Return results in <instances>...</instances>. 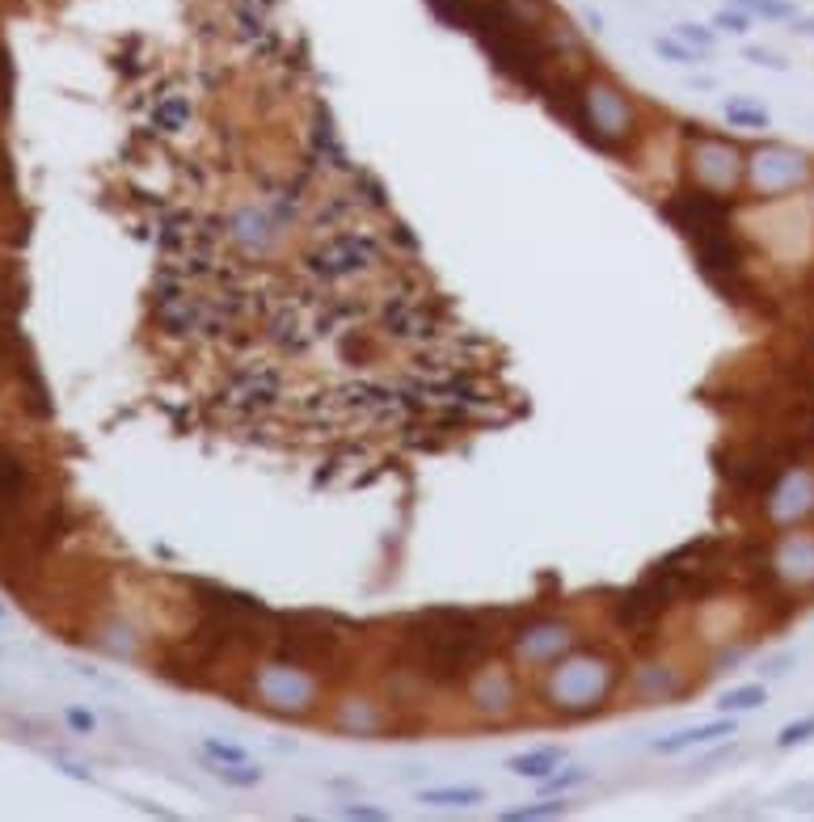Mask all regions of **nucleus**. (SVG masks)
I'll return each mask as SVG.
<instances>
[{
    "instance_id": "nucleus-4",
    "label": "nucleus",
    "mask_w": 814,
    "mask_h": 822,
    "mask_svg": "<svg viewBox=\"0 0 814 822\" xmlns=\"http://www.w3.org/2000/svg\"><path fill=\"white\" fill-rule=\"evenodd\" d=\"M570 123L587 144H596L603 152H617V157H624L629 144L642 136L637 102L603 72H591L587 81L578 84V102H574Z\"/></svg>"
},
{
    "instance_id": "nucleus-24",
    "label": "nucleus",
    "mask_w": 814,
    "mask_h": 822,
    "mask_svg": "<svg viewBox=\"0 0 814 822\" xmlns=\"http://www.w3.org/2000/svg\"><path fill=\"white\" fill-rule=\"evenodd\" d=\"M541 785V797H566L574 789V785H587V772L583 767H557L553 776H544V780H536Z\"/></svg>"
},
{
    "instance_id": "nucleus-29",
    "label": "nucleus",
    "mask_w": 814,
    "mask_h": 822,
    "mask_svg": "<svg viewBox=\"0 0 814 822\" xmlns=\"http://www.w3.org/2000/svg\"><path fill=\"white\" fill-rule=\"evenodd\" d=\"M64 721H68V730L81 734V739L98 734V712L84 709V705H68V709H64Z\"/></svg>"
},
{
    "instance_id": "nucleus-17",
    "label": "nucleus",
    "mask_w": 814,
    "mask_h": 822,
    "mask_svg": "<svg viewBox=\"0 0 814 822\" xmlns=\"http://www.w3.org/2000/svg\"><path fill=\"white\" fill-rule=\"evenodd\" d=\"M414 801L427 806V810H477V806L486 801V789H473V785H439V789H418Z\"/></svg>"
},
{
    "instance_id": "nucleus-7",
    "label": "nucleus",
    "mask_w": 814,
    "mask_h": 822,
    "mask_svg": "<svg viewBox=\"0 0 814 822\" xmlns=\"http://www.w3.org/2000/svg\"><path fill=\"white\" fill-rule=\"evenodd\" d=\"M578 641H583V629L566 616H528L502 637V650L519 671H544L549 662L570 654Z\"/></svg>"
},
{
    "instance_id": "nucleus-30",
    "label": "nucleus",
    "mask_w": 814,
    "mask_h": 822,
    "mask_svg": "<svg viewBox=\"0 0 814 822\" xmlns=\"http://www.w3.org/2000/svg\"><path fill=\"white\" fill-rule=\"evenodd\" d=\"M743 59H747V64H756V68H768V72H785V68H789L785 55L768 52V47H751V43L743 47Z\"/></svg>"
},
{
    "instance_id": "nucleus-11",
    "label": "nucleus",
    "mask_w": 814,
    "mask_h": 822,
    "mask_svg": "<svg viewBox=\"0 0 814 822\" xmlns=\"http://www.w3.org/2000/svg\"><path fill=\"white\" fill-rule=\"evenodd\" d=\"M768 574L785 595H806L814 591V532L811 527H789L768 548Z\"/></svg>"
},
{
    "instance_id": "nucleus-28",
    "label": "nucleus",
    "mask_w": 814,
    "mask_h": 822,
    "mask_svg": "<svg viewBox=\"0 0 814 822\" xmlns=\"http://www.w3.org/2000/svg\"><path fill=\"white\" fill-rule=\"evenodd\" d=\"M811 739H814V712H811V717L789 721L785 730L777 734V746H781V751H793V746H802V742H811Z\"/></svg>"
},
{
    "instance_id": "nucleus-13",
    "label": "nucleus",
    "mask_w": 814,
    "mask_h": 822,
    "mask_svg": "<svg viewBox=\"0 0 814 822\" xmlns=\"http://www.w3.org/2000/svg\"><path fill=\"white\" fill-rule=\"evenodd\" d=\"M629 696H637V705H671V700H683L688 696V684L679 675V666L671 662H658V658H646L629 671Z\"/></svg>"
},
{
    "instance_id": "nucleus-31",
    "label": "nucleus",
    "mask_w": 814,
    "mask_h": 822,
    "mask_svg": "<svg viewBox=\"0 0 814 822\" xmlns=\"http://www.w3.org/2000/svg\"><path fill=\"white\" fill-rule=\"evenodd\" d=\"M789 666H793V654H777V658H768L760 666V675L764 680H772V675H785Z\"/></svg>"
},
{
    "instance_id": "nucleus-27",
    "label": "nucleus",
    "mask_w": 814,
    "mask_h": 822,
    "mask_svg": "<svg viewBox=\"0 0 814 822\" xmlns=\"http://www.w3.org/2000/svg\"><path fill=\"white\" fill-rule=\"evenodd\" d=\"M333 814H338V819H359V822H384V819H388V810H384V806H372V801H338V806H333Z\"/></svg>"
},
{
    "instance_id": "nucleus-10",
    "label": "nucleus",
    "mask_w": 814,
    "mask_h": 822,
    "mask_svg": "<svg viewBox=\"0 0 814 822\" xmlns=\"http://www.w3.org/2000/svg\"><path fill=\"white\" fill-rule=\"evenodd\" d=\"M734 207H738V198H731V194L701 191V186L688 182L683 191H676L663 203V219H667L676 232H683L688 246H692V241H701L709 232L734 228Z\"/></svg>"
},
{
    "instance_id": "nucleus-34",
    "label": "nucleus",
    "mask_w": 814,
    "mask_h": 822,
    "mask_svg": "<svg viewBox=\"0 0 814 822\" xmlns=\"http://www.w3.org/2000/svg\"><path fill=\"white\" fill-rule=\"evenodd\" d=\"M806 198H811V212H814V182H811V191H806Z\"/></svg>"
},
{
    "instance_id": "nucleus-20",
    "label": "nucleus",
    "mask_w": 814,
    "mask_h": 822,
    "mask_svg": "<svg viewBox=\"0 0 814 822\" xmlns=\"http://www.w3.org/2000/svg\"><path fill=\"white\" fill-rule=\"evenodd\" d=\"M207 776H216V780L233 785V789H253V785L267 780V767H258L253 760L249 764H216V760H207Z\"/></svg>"
},
{
    "instance_id": "nucleus-5",
    "label": "nucleus",
    "mask_w": 814,
    "mask_h": 822,
    "mask_svg": "<svg viewBox=\"0 0 814 822\" xmlns=\"http://www.w3.org/2000/svg\"><path fill=\"white\" fill-rule=\"evenodd\" d=\"M814 182V157L793 148V144H777V139H760L747 148V173H743V194L756 203H781L793 194H806Z\"/></svg>"
},
{
    "instance_id": "nucleus-6",
    "label": "nucleus",
    "mask_w": 814,
    "mask_h": 822,
    "mask_svg": "<svg viewBox=\"0 0 814 822\" xmlns=\"http://www.w3.org/2000/svg\"><path fill=\"white\" fill-rule=\"evenodd\" d=\"M688 139L683 148V173L692 186L713 194H743V173H747V148H738L731 136H713L701 123H679Z\"/></svg>"
},
{
    "instance_id": "nucleus-2",
    "label": "nucleus",
    "mask_w": 814,
    "mask_h": 822,
    "mask_svg": "<svg viewBox=\"0 0 814 822\" xmlns=\"http://www.w3.org/2000/svg\"><path fill=\"white\" fill-rule=\"evenodd\" d=\"M536 675L541 680L532 687V696L557 721H587V717L603 712L624 680L621 654L608 646H591V641H578L570 654L549 662Z\"/></svg>"
},
{
    "instance_id": "nucleus-25",
    "label": "nucleus",
    "mask_w": 814,
    "mask_h": 822,
    "mask_svg": "<svg viewBox=\"0 0 814 822\" xmlns=\"http://www.w3.org/2000/svg\"><path fill=\"white\" fill-rule=\"evenodd\" d=\"M671 34H676L679 43H688V47H697V52H705V55L717 47V30L701 26V22H676V26H671Z\"/></svg>"
},
{
    "instance_id": "nucleus-1",
    "label": "nucleus",
    "mask_w": 814,
    "mask_h": 822,
    "mask_svg": "<svg viewBox=\"0 0 814 822\" xmlns=\"http://www.w3.org/2000/svg\"><path fill=\"white\" fill-rule=\"evenodd\" d=\"M136 144L169 169L144 237L173 422L359 490L528 413L321 98L279 152L274 127L203 110Z\"/></svg>"
},
{
    "instance_id": "nucleus-19",
    "label": "nucleus",
    "mask_w": 814,
    "mask_h": 822,
    "mask_svg": "<svg viewBox=\"0 0 814 822\" xmlns=\"http://www.w3.org/2000/svg\"><path fill=\"white\" fill-rule=\"evenodd\" d=\"M651 47H654V55H658L663 64H676V68H697V64H705V52H697V47L679 43L676 34H654Z\"/></svg>"
},
{
    "instance_id": "nucleus-23",
    "label": "nucleus",
    "mask_w": 814,
    "mask_h": 822,
    "mask_svg": "<svg viewBox=\"0 0 814 822\" xmlns=\"http://www.w3.org/2000/svg\"><path fill=\"white\" fill-rule=\"evenodd\" d=\"M709 26L717 30V34L747 38V34H751V26H756V18H751V13H743L738 4H726V9H717V13H713V22H709Z\"/></svg>"
},
{
    "instance_id": "nucleus-22",
    "label": "nucleus",
    "mask_w": 814,
    "mask_h": 822,
    "mask_svg": "<svg viewBox=\"0 0 814 822\" xmlns=\"http://www.w3.org/2000/svg\"><path fill=\"white\" fill-rule=\"evenodd\" d=\"M743 13H751L756 22H793L798 18V0H731Z\"/></svg>"
},
{
    "instance_id": "nucleus-32",
    "label": "nucleus",
    "mask_w": 814,
    "mask_h": 822,
    "mask_svg": "<svg viewBox=\"0 0 814 822\" xmlns=\"http://www.w3.org/2000/svg\"><path fill=\"white\" fill-rule=\"evenodd\" d=\"M789 30H793V34H802V38H811V34H814V18H802V13H798V18L789 22Z\"/></svg>"
},
{
    "instance_id": "nucleus-3",
    "label": "nucleus",
    "mask_w": 814,
    "mask_h": 822,
    "mask_svg": "<svg viewBox=\"0 0 814 822\" xmlns=\"http://www.w3.org/2000/svg\"><path fill=\"white\" fill-rule=\"evenodd\" d=\"M233 705H249V709L274 712V717H308L321 709L326 700V671H313L304 662H287V658L258 654L241 675V687L233 692Z\"/></svg>"
},
{
    "instance_id": "nucleus-12",
    "label": "nucleus",
    "mask_w": 814,
    "mask_h": 822,
    "mask_svg": "<svg viewBox=\"0 0 814 822\" xmlns=\"http://www.w3.org/2000/svg\"><path fill=\"white\" fill-rule=\"evenodd\" d=\"M329 721L347 739H388L397 726V712L381 696H347V700H338Z\"/></svg>"
},
{
    "instance_id": "nucleus-21",
    "label": "nucleus",
    "mask_w": 814,
    "mask_h": 822,
    "mask_svg": "<svg viewBox=\"0 0 814 822\" xmlns=\"http://www.w3.org/2000/svg\"><path fill=\"white\" fill-rule=\"evenodd\" d=\"M562 814H570V801H566V797H541V801H532V806H511V810H502V822L562 819Z\"/></svg>"
},
{
    "instance_id": "nucleus-8",
    "label": "nucleus",
    "mask_w": 814,
    "mask_h": 822,
    "mask_svg": "<svg viewBox=\"0 0 814 822\" xmlns=\"http://www.w3.org/2000/svg\"><path fill=\"white\" fill-rule=\"evenodd\" d=\"M464 709L477 726H507L519 717V684L507 662L486 658L468 680H464Z\"/></svg>"
},
{
    "instance_id": "nucleus-16",
    "label": "nucleus",
    "mask_w": 814,
    "mask_h": 822,
    "mask_svg": "<svg viewBox=\"0 0 814 822\" xmlns=\"http://www.w3.org/2000/svg\"><path fill=\"white\" fill-rule=\"evenodd\" d=\"M722 118H726V127L747 132V136H764V132H772V114H768V106L751 102V98H743V93H734V98L722 102Z\"/></svg>"
},
{
    "instance_id": "nucleus-15",
    "label": "nucleus",
    "mask_w": 814,
    "mask_h": 822,
    "mask_svg": "<svg viewBox=\"0 0 814 822\" xmlns=\"http://www.w3.org/2000/svg\"><path fill=\"white\" fill-rule=\"evenodd\" d=\"M566 760H570V746L553 742V746H536V751L511 755V760H507V772L519 776V780H544V776H553L557 767L566 764Z\"/></svg>"
},
{
    "instance_id": "nucleus-33",
    "label": "nucleus",
    "mask_w": 814,
    "mask_h": 822,
    "mask_svg": "<svg viewBox=\"0 0 814 822\" xmlns=\"http://www.w3.org/2000/svg\"><path fill=\"white\" fill-rule=\"evenodd\" d=\"M59 767H64V772H68V776H77V780H89V772H84L81 764H59Z\"/></svg>"
},
{
    "instance_id": "nucleus-26",
    "label": "nucleus",
    "mask_w": 814,
    "mask_h": 822,
    "mask_svg": "<svg viewBox=\"0 0 814 822\" xmlns=\"http://www.w3.org/2000/svg\"><path fill=\"white\" fill-rule=\"evenodd\" d=\"M203 760H216V764H249V751L241 742H228V739H203Z\"/></svg>"
},
{
    "instance_id": "nucleus-35",
    "label": "nucleus",
    "mask_w": 814,
    "mask_h": 822,
    "mask_svg": "<svg viewBox=\"0 0 814 822\" xmlns=\"http://www.w3.org/2000/svg\"><path fill=\"white\" fill-rule=\"evenodd\" d=\"M4 616H9V612H4V603H0V625H4Z\"/></svg>"
},
{
    "instance_id": "nucleus-18",
    "label": "nucleus",
    "mask_w": 814,
    "mask_h": 822,
    "mask_svg": "<svg viewBox=\"0 0 814 822\" xmlns=\"http://www.w3.org/2000/svg\"><path fill=\"white\" fill-rule=\"evenodd\" d=\"M713 705H717V712H731V717H738V712H760L764 705H768V687L738 684V687H731V692H722Z\"/></svg>"
},
{
    "instance_id": "nucleus-14",
    "label": "nucleus",
    "mask_w": 814,
    "mask_h": 822,
    "mask_svg": "<svg viewBox=\"0 0 814 822\" xmlns=\"http://www.w3.org/2000/svg\"><path fill=\"white\" fill-rule=\"evenodd\" d=\"M731 734H738V721H734L731 712H722L717 721H705V726H692V730H676V734L654 739L651 751L654 755H683V751H692V746H709V742H722V739H731Z\"/></svg>"
},
{
    "instance_id": "nucleus-9",
    "label": "nucleus",
    "mask_w": 814,
    "mask_h": 822,
    "mask_svg": "<svg viewBox=\"0 0 814 822\" xmlns=\"http://www.w3.org/2000/svg\"><path fill=\"white\" fill-rule=\"evenodd\" d=\"M764 523L772 532H789V527H806L814 520V465L811 460H793L777 472V481L764 490L760 498Z\"/></svg>"
}]
</instances>
